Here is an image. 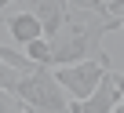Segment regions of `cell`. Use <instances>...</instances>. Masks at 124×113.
I'll list each match as a JSON object with an SVG mask.
<instances>
[{"label":"cell","mask_w":124,"mask_h":113,"mask_svg":"<svg viewBox=\"0 0 124 113\" xmlns=\"http://www.w3.org/2000/svg\"><path fill=\"white\" fill-rule=\"evenodd\" d=\"M26 11L40 22V33L47 37V40H55L58 33H62V26H66V4L62 0H26Z\"/></svg>","instance_id":"cell-4"},{"label":"cell","mask_w":124,"mask_h":113,"mask_svg":"<svg viewBox=\"0 0 124 113\" xmlns=\"http://www.w3.org/2000/svg\"><path fill=\"white\" fill-rule=\"evenodd\" d=\"M117 102H120V91L113 88L109 69H106V77L99 80V88H95L88 98H73V102H70V113H113Z\"/></svg>","instance_id":"cell-5"},{"label":"cell","mask_w":124,"mask_h":113,"mask_svg":"<svg viewBox=\"0 0 124 113\" xmlns=\"http://www.w3.org/2000/svg\"><path fill=\"white\" fill-rule=\"evenodd\" d=\"M18 69L15 66H8V62H0V91H15V84H18Z\"/></svg>","instance_id":"cell-9"},{"label":"cell","mask_w":124,"mask_h":113,"mask_svg":"<svg viewBox=\"0 0 124 113\" xmlns=\"http://www.w3.org/2000/svg\"><path fill=\"white\" fill-rule=\"evenodd\" d=\"M113 62H73V66H55L51 73H55V80L62 84V91L66 95H73V98H88L95 88H99V80L106 77V69H109Z\"/></svg>","instance_id":"cell-3"},{"label":"cell","mask_w":124,"mask_h":113,"mask_svg":"<svg viewBox=\"0 0 124 113\" xmlns=\"http://www.w3.org/2000/svg\"><path fill=\"white\" fill-rule=\"evenodd\" d=\"M18 113H26V106H22V109H18Z\"/></svg>","instance_id":"cell-16"},{"label":"cell","mask_w":124,"mask_h":113,"mask_svg":"<svg viewBox=\"0 0 124 113\" xmlns=\"http://www.w3.org/2000/svg\"><path fill=\"white\" fill-rule=\"evenodd\" d=\"M109 80H113V88H117V91H120V98H124V73L109 66Z\"/></svg>","instance_id":"cell-11"},{"label":"cell","mask_w":124,"mask_h":113,"mask_svg":"<svg viewBox=\"0 0 124 113\" xmlns=\"http://www.w3.org/2000/svg\"><path fill=\"white\" fill-rule=\"evenodd\" d=\"M66 40H51V62L47 66H73V62H109L102 51V37L117 29L113 15H88V11H70L66 15Z\"/></svg>","instance_id":"cell-1"},{"label":"cell","mask_w":124,"mask_h":113,"mask_svg":"<svg viewBox=\"0 0 124 113\" xmlns=\"http://www.w3.org/2000/svg\"><path fill=\"white\" fill-rule=\"evenodd\" d=\"M11 95L33 113H70V98L62 91V84L55 80L51 66H37L33 73H22Z\"/></svg>","instance_id":"cell-2"},{"label":"cell","mask_w":124,"mask_h":113,"mask_svg":"<svg viewBox=\"0 0 124 113\" xmlns=\"http://www.w3.org/2000/svg\"><path fill=\"white\" fill-rule=\"evenodd\" d=\"M18 109H22V102L11 91H0V113H18Z\"/></svg>","instance_id":"cell-10"},{"label":"cell","mask_w":124,"mask_h":113,"mask_svg":"<svg viewBox=\"0 0 124 113\" xmlns=\"http://www.w3.org/2000/svg\"><path fill=\"white\" fill-rule=\"evenodd\" d=\"M0 26H4V15H0Z\"/></svg>","instance_id":"cell-15"},{"label":"cell","mask_w":124,"mask_h":113,"mask_svg":"<svg viewBox=\"0 0 124 113\" xmlns=\"http://www.w3.org/2000/svg\"><path fill=\"white\" fill-rule=\"evenodd\" d=\"M113 113H124V102H117V106H113Z\"/></svg>","instance_id":"cell-13"},{"label":"cell","mask_w":124,"mask_h":113,"mask_svg":"<svg viewBox=\"0 0 124 113\" xmlns=\"http://www.w3.org/2000/svg\"><path fill=\"white\" fill-rule=\"evenodd\" d=\"M4 26L11 29V40H15V44H22V47H26L29 40L44 37V33H40V22H37V18H33L29 11H18V15H11V18L4 22Z\"/></svg>","instance_id":"cell-6"},{"label":"cell","mask_w":124,"mask_h":113,"mask_svg":"<svg viewBox=\"0 0 124 113\" xmlns=\"http://www.w3.org/2000/svg\"><path fill=\"white\" fill-rule=\"evenodd\" d=\"M66 11H88V15H106V0H62Z\"/></svg>","instance_id":"cell-8"},{"label":"cell","mask_w":124,"mask_h":113,"mask_svg":"<svg viewBox=\"0 0 124 113\" xmlns=\"http://www.w3.org/2000/svg\"><path fill=\"white\" fill-rule=\"evenodd\" d=\"M117 29H124V8L117 11Z\"/></svg>","instance_id":"cell-12"},{"label":"cell","mask_w":124,"mask_h":113,"mask_svg":"<svg viewBox=\"0 0 124 113\" xmlns=\"http://www.w3.org/2000/svg\"><path fill=\"white\" fill-rule=\"evenodd\" d=\"M8 4H11V0H0V11H4V8H8Z\"/></svg>","instance_id":"cell-14"},{"label":"cell","mask_w":124,"mask_h":113,"mask_svg":"<svg viewBox=\"0 0 124 113\" xmlns=\"http://www.w3.org/2000/svg\"><path fill=\"white\" fill-rule=\"evenodd\" d=\"M26 59H29L33 66H47V62H51V40H47V37L29 40V44H26Z\"/></svg>","instance_id":"cell-7"}]
</instances>
